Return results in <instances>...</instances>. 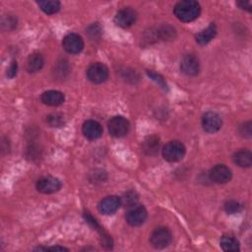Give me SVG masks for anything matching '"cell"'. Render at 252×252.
<instances>
[{"mask_svg": "<svg viewBox=\"0 0 252 252\" xmlns=\"http://www.w3.org/2000/svg\"><path fill=\"white\" fill-rule=\"evenodd\" d=\"M108 132L111 136L115 138H120L125 136L130 128L129 121L123 116H113L107 123Z\"/></svg>", "mask_w": 252, "mask_h": 252, "instance_id": "277c9868", "label": "cell"}, {"mask_svg": "<svg viewBox=\"0 0 252 252\" xmlns=\"http://www.w3.org/2000/svg\"><path fill=\"white\" fill-rule=\"evenodd\" d=\"M84 217H85V220L87 222H89L93 227H94L95 230H97L100 234V237L102 239V244L107 247V248H111L112 246V240H111V237L101 228V226L97 223V221L95 220V219H94L88 212L84 213Z\"/></svg>", "mask_w": 252, "mask_h": 252, "instance_id": "e0dca14e", "label": "cell"}, {"mask_svg": "<svg viewBox=\"0 0 252 252\" xmlns=\"http://www.w3.org/2000/svg\"><path fill=\"white\" fill-rule=\"evenodd\" d=\"M126 221L132 226H139L147 219V210L142 205H135L128 209L126 213Z\"/></svg>", "mask_w": 252, "mask_h": 252, "instance_id": "8992f818", "label": "cell"}, {"mask_svg": "<svg viewBox=\"0 0 252 252\" xmlns=\"http://www.w3.org/2000/svg\"><path fill=\"white\" fill-rule=\"evenodd\" d=\"M121 201L117 196H107L98 204V210L103 215H113L120 207Z\"/></svg>", "mask_w": 252, "mask_h": 252, "instance_id": "4fadbf2b", "label": "cell"}, {"mask_svg": "<svg viewBox=\"0 0 252 252\" xmlns=\"http://www.w3.org/2000/svg\"><path fill=\"white\" fill-rule=\"evenodd\" d=\"M82 132L84 136L89 140H96L102 134L101 125L95 120H87L83 124Z\"/></svg>", "mask_w": 252, "mask_h": 252, "instance_id": "5bb4252c", "label": "cell"}, {"mask_svg": "<svg viewBox=\"0 0 252 252\" xmlns=\"http://www.w3.org/2000/svg\"><path fill=\"white\" fill-rule=\"evenodd\" d=\"M241 205L235 200H229L224 204V210L227 214H235L240 211Z\"/></svg>", "mask_w": 252, "mask_h": 252, "instance_id": "d4e9b609", "label": "cell"}, {"mask_svg": "<svg viewBox=\"0 0 252 252\" xmlns=\"http://www.w3.org/2000/svg\"><path fill=\"white\" fill-rule=\"evenodd\" d=\"M17 70H18V64L16 61H12L10 64L8 70H7V76L9 78H14L17 75Z\"/></svg>", "mask_w": 252, "mask_h": 252, "instance_id": "83f0119b", "label": "cell"}, {"mask_svg": "<svg viewBox=\"0 0 252 252\" xmlns=\"http://www.w3.org/2000/svg\"><path fill=\"white\" fill-rule=\"evenodd\" d=\"M138 200H139V197L135 191L126 192L120 199L121 205H124V207H127L128 209L137 205Z\"/></svg>", "mask_w": 252, "mask_h": 252, "instance_id": "603a6c76", "label": "cell"}, {"mask_svg": "<svg viewBox=\"0 0 252 252\" xmlns=\"http://www.w3.org/2000/svg\"><path fill=\"white\" fill-rule=\"evenodd\" d=\"M87 77L94 84H101L108 78V69L103 63L94 62L89 66Z\"/></svg>", "mask_w": 252, "mask_h": 252, "instance_id": "5b68a950", "label": "cell"}, {"mask_svg": "<svg viewBox=\"0 0 252 252\" xmlns=\"http://www.w3.org/2000/svg\"><path fill=\"white\" fill-rule=\"evenodd\" d=\"M63 48L71 54H77L80 53L84 48V40L81 35L78 33H68L64 36L62 40Z\"/></svg>", "mask_w": 252, "mask_h": 252, "instance_id": "52a82bcc", "label": "cell"}, {"mask_svg": "<svg viewBox=\"0 0 252 252\" xmlns=\"http://www.w3.org/2000/svg\"><path fill=\"white\" fill-rule=\"evenodd\" d=\"M46 250H52V251H57V250H59V251H63V250H66V251H68V249H67V248L62 247V246H53V247H49V248H47V247H46Z\"/></svg>", "mask_w": 252, "mask_h": 252, "instance_id": "f546056e", "label": "cell"}, {"mask_svg": "<svg viewBox=\"0 0 252 252\" xmlns=\"http://www.w3.org/2000/svg\"><path fill=\"white\" fill-rule=\"evenodd\" d=\"M251 125H252L251 122L248 121V122L243 123L239 127V133L242 137H245V138H250L251 137V134H252V126Z\"/></svg>", "mask_w": 252, "mask_h": 252, "instance_id": "4316f807", "label": "cell"}, {"mask_svg": "<svg viewBox=\"0 0 252 252\" xmlns=\"http://www.w3.org/2000/svg\"><path fill=\"white\" fill-rule=\"evenodd\" d=\"M151 244L157 249H162L167 247L172 241L171 231L167 227H158L156 228L150 237Z\"/></svg>", "mask_w": 252, "mask_h": 252, "instance_id": "3957f363", "label": "cell"}, {"mask_svg": "<svg viewBox=\"0 0 252 252\" xmlns=\"http://www.w3.org/2000/svg\"><path fill=\"white\" fill-rule=\"evenodd\" d=\"M180 69L187 76H196L200 71L199 60L193 54H186L180 61Z\"/></svg>", "mask_w": 252, "mask_h": 252, "instance_id": "7c38bea8", "label": "cell"}, {"mask_svg": "<svg viewBox=\"0 0 252 252\" xmlns=\"http://www.w3.org/2000/svg\"><path fill=\"white\" fill-rule=\"evenodd\" d=\"M40 99H41L42 103H44L46 105L58 106L64 102L65 96H64V94L59 91L49 90V91L42 93Z\"/></svg>", "mask_w": 252, "mask_h": 252, "instance_id": "9a60e30c", "label": "cell"}, {"mask_svg": "<svg viewBox=\"0 0 252 252\" xmlns=\"http://www.w3.org/2000/svg\"><path fill=\"white\" fill-rule=\"evenodd\" d=\"M39 8L47 15H52L57 13L60 10L61 4L57 0H47V1H39L37 2Z\"/></svg>", "mask_w": 252, "mask_h": 252, "instance_id": "7402d4cb", "label": "cell"}, {"mask_svg": "<svg viewBox=\"0 0 252 252\" xmlns=\"http://www.w3.org/2000/svg\"><path fill=\"white\" fill-rule=\"evenodd\" d=\"M147 73H148V75H149L160 88H162L164 91H167V89H168V88H167V85H166L164 79H163L159 74H157V73H155V72H153V71H148Z\"/></svg>", "mask_w": 252, "mask_h": 252, "instance_id": "484cf974", "label": "cell"}, {"mask_svg": "<svg viewBox=\"0 0 252 252\" xmlns=\"http://www.w3.org/2000/svg\"><path fill=\"white\" fill-rule=\"evenodd\" d=\"M237 5L239 6V8L249 11V12L251 11V8H252L251 3L249 1H239V2H237Z\"/></svg>", "mask_w": 252, "mask_h": 252, "instance_id": "f1b7e54d", "label": "cell"}, {"mask_svg": "<svg viewBox=\"0 0 252 252\" xmlns=\"http://www.w3.org/2000/svg\"><path fill=\"white\" fill-rule=\"evenodd\" d=\"M221 119L220 115L213 111L206 112L202 117V127L207 133H216L221 127Z\"/></svg>", "mask_w": 252, "mask_h": 252, "instance_id": "9c48e42d", "label": "cell"}, {"mask_svg": "<svg viewBox=\"0 0 252 252\" xmlns=\"http://www.w3.org/2000/svg\"><path fill=\"white\" fill-rule=\"evenodd\" d=\"M136 20L137 12L130 7H126L119 10L114 18L116 25L121 28H128L132 26L136 22Z\"/></svg>", "mask_w": 252, "mask_h": 252, "instance_id": "30bf717a", "label": "cell"}, {"mask_svg": "<svg viewBox=\"0 0 252 252\" xmlns=\"http://www.w3.org/2000/svg\"><path fill=\"white\" fill-rule=\"evenodd\" d=\"M210 179L215 183L223 184L231 179V170L224 164H217L209 172Z\"/></svg>", "mask_w": 252, "mask_h": 252, "instance_id": "8fae6325", "label": "cell"}, {"mask_svg": "<svg viewBox=\"0 0 252 252\" xmlns=\"http://www.w3.org/2000/svg\"><path fill=\"white\" fill-rule=\"evenodd\" d=\"M186 153L185 146L179 141H170L162 148V157L169 162L181 160Z\"/></svg>", "mask_w": 252, "mask_h": 252, "instance_id": "7a4b0ae2", "label": "cell"}, {"mask_svg": "<svg viewBox=\"0 0 252 252\" xmlns=\"http://www.w3.org/2000/svg\"><path fill=\"white\" fill-rule=\"evenodd\" d=\"M46 122L51 127H61L64 125V117L61 114L52 113L46 117Z\"/></svg>", "mask_w": 252, "mask_h": 252, "instance_id": "cb8c5ba5", "label": "cell"}, {"mask_svg": "<svg viewBox=\"0 0 252 252\" xmlns=\"http://www.w3.org/2000/svg\"><path fill=\"white\" fill-rule=\"evenodd\" d=\"M232 159L240 167H249L252 164V154L248 150H240L233 155Z\"/></svg>", "mask_w": 252, "mask_h": 252, "instance_id": "d6986e66", "label": "cell"}, {"mask_svg": "<svg viewBox=\"0 0 252 252\" xmlns=\"http://www.w3.org/2000/svg\"><path fill=\"white\" fill-rule=\"evenodd\" d=\"M61 188V181L52 176H45L37 180L36 189L43 194H52Z\"/></svg>", "mask_w": 252, "mask_h": 252, "instance_id": "ba28073f", "label": "cell"}, {"mask_svg": "<svg viewBox=\"0 0 252 252\" xmlns=\"http://www.w3.org/2000/svg\"><path fill=\"white\" fill-rule=\"evenodd\" d=\"M220 244L221 249L226 252H235L239 250L238 240L233 235H230V234L222 235L220 238Z\"/></svg>", "mask_w": 252, "mask_h": 252, "instance_id": "44dd1931", "label": "cell"}, {"mask_svg": "<svg viewBox=\"0 0 252 252\" xmlns=\"http://www.w3.org/2000/svg\"><path fill=\"white\" fill-rule=\"evenodd\" d=\"M176 18L184 23L196 20L201 13V6L194 0H183L174 6L173 9Z\"/></svg>", "mask_w": 252, "mask_h": 252, "instance_id": "6da1fadb", "label": "cell"}, {"mask_svg": "<svg viewBox=\"0 0 252 252\" xmlns=\"http://www.w3.org/2000/svg\"><path fill=\"white\" fill-rule=\"evenodd\" d=\"M217 31L218 30H217L216 25L211 24L205 30H203L202 32H200L199 33L196 34V41L201 45H205V44L209 43L216 36Z\"/></svg>", "mask_w": 252, "mask_h": 252, "instance_id": "ac0fdd59", "label": "cell"}, {"mask_svg": "<svg viewBox=\"0 0 252 252\" xmlns=\"http://www.w3.org/2000/svg\"><path fill=\"white\" fill-rule=\"evenodd\" d=\"M44 64V59L40 53H32L27 60V70L30 73H35L39 71Z\"/></svg>", "mask_w": 252, "mask_h": 252, "instance_id": "ffe728a7", "label": "cell"}, {"mask_svg": "<svg viewBox=\"0 0 252 252\" xmlns=\"http://www.w3.org/2000/svg\"><path fill=\"white\" fill-rule=\"evenodd\" d=\"M160 146V140L157 135H152L147 137L143 144H142V150L147 156H154L156 155Z\"/></svg>", "mask_w": 252, "mask_h": 252, "instance_id": "2e32d148", "label": "cell"}]
</instances>
